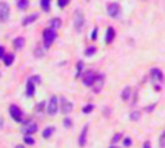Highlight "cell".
I'll use <instances>...</instances> for the list:
<instances>
[{
  "instance_id": "19",
  "label": "cell",
  "mask_w": 165,
  "mask_h": 148,
  "mask_svg": "<svg viewBox=\"0 0 165 148\" xmlns=\"http://www.w3.org/2000/svg\"><path fill=\"white\" fill-rule=\"evenodd\" d=\"M13 60H15V55H13V54H6V55L3 57L4 66H12V64H13Z\"/></svg>"
},
{
  "instance_id": "33",
  "label": "cell",
  "mask_w": 165,
  "mask_h": 148,
  "mask_svg": "<svg viewBox=\"0 0 165 148\" xmlns=\"http://www.w3.org/2000/svg\"><path fill=\"white\" fill-rule=\"evenodd\" d=\"M29 80L32 83H41V77H39V76H32Z\"/></svg>"
},
{
  "instance_id": "8",
  "label": "cell",
  "mask_w": 165,
  "mask_h": 148,
  "mask_svg": "<svg viewBox=\"0 0 165 148\" xmlns=\"http://www.w3.org/2000/svg\"><path fill=\"white\" fill-rule=\"evenodd\" d=\"M9 113H10V116H12L16 122H20V121H22V110L17 108L16 105H12V106L9 108Z\"/></svg>"
},
{
  "instance_id": "11",
  "label": "cell",
  "mask_w": 165,
  "mask_h": 148,
  "mask_svg": "<svg viewBox=\"0 0 165 148\" xmlns=\"http://www.w3.org/2000/svg\"><path fill=\"white\" fill-rule=\"evenodd\" d=\"M61 102H62V108H61V112H62L64 115L70 113V112L72 110V103H71V102H68L65 97L61 99Z\"/></svg>"
},
{
  "instance_id": "1",
  "label": "cell",
  "mask_w": 165,
  "mask_h": 148,
  "mask_svg": "<svg viewBox=\"0 0 165 148\" xmlns=\"http://www.w3.org/2000/svg\"><path fill=\"white\" fill-rule=\"evenodd\" d=\"M42 36H44V47H45V49H48L51 45H52V42L55 41L57 32H55V29H52V28H47V29H44Z\"/></svg>"
},
{
  "instance_id": "36",
  "label": "cell",
  "mask_w": 165,
  "mask_h": 148,
  "mask_svg": "<svg viewBox=\"0 0 165 148\" xmlns=\"http://www.w3.org/2000/svg\"><path fill=\"white\" fill-rule=\"evenodd\" d=\"M6 54H4V47H0V58H3Z\"/></svg>"
},
{
  "instance_id": "15",
  "label": "cell",
  "mask_w": 165,
  "mask_h": 148,
  "mask_svg": "<svg viewBox=\"0 0 165 148\" xmlns=\"http://www.w3.org/2000/svg\"><path fill=\"white\" fill-rule=\"evenodd\" d=\"M36 19H38V15H36V13H33V15H31V16H26V17H25V19L22 20V25H23V26H28L29 23L35 22Z\"/></svg>"
},
{
  "instance_id": "9",
  "label": "cell",
  "mask_w": 165,
  "mask_h": 148,
  "mask_svg": "<svg viewBox=\"0 0 165 148\" xmlns=\"http://www.w3.org/2000/svg\"><path fill=\"white\" fill-rule=\"evenodd\" d=\"M151 76H152L154 83H161L164 80V73H162L159 68H152V70H151Z\"/></svg>"
},
{
  "instance_id": "29",
  "label": "cell",
  "mask_w": 165,
  "mask_h": 148,
  "mask_svg": "<svg viewBox=\"0 0 165 148\" xmlns=\"http://www.w3.org/2000/svg\"><path fill=\"white\" fill-rule=\"evenodd\" d=\"M139 118H141V113L139 112H132L131 113V119L132 121H139Z\"/></svg>"
},
{
  "instance_id": "28",
  "label": "cell",
  "mask_w": 165,
  "mask_h": 148,
  "mask_svg": "<svg viewBox=\"0 0 165 148\" xmlns=\"http://www.w3.org/2000/svg\"><path fill=\"white\" fill-rule=\"evenodd\" d=\"M44 106H45V102H41V103L36 105L35 110H36V112H42V110H44Z\"/></svg>"
},
{
  "instance_id": "14",
  "label": "cell",
  "mask_w": 165,
  "mask_h": 148,
  "mask_svg": "<svg viewBox=\"0 0 165 148\" xmlns=\"http://www.w3.org/2000/svg\"><path fill=\"white\" fill-rule=\"evenodd\" d=\"M115 29L113 28H109L107 29V32H106V44H112L113 42V39H115Z\"/></svg>"
},
{
  "instance_id": "34",
  "label": "cell",
  "mask_w": 165,
  "mask_h": 148,
  "mask_svg": "<svg viewBox=\"0 0 165 148\" xmlns=\"http://www.w3.org/2000/svg\"><path fill=\"white\" fill-rule=\"evenodd\" d=\"M72 123H71V121H70V118H65L64 119V126H67V128H70Z\"/></svg>"
},
{
  "instance_id": "30",
  "label": "cell",
  "mask_w": 165,
  "mask_h": 148,
  "mask_svg": "<svg viewBox=\"0 0 165 148\" xmlns=\"http://www.w3.org/2000/svg\"><path fill=\"white\" fill-rule=\"evenodd\" d=\"M159 147L165 148V131H164V134L161 135V138H159Z\"/></svg>"
},
{
  "instance_id": "2",
  "label": "cell",
  "mask_w": 165,
  "mask_h": 148,
  "mask_svg": "<svg viewBox=\"0 0 165 148\" xmlns=\"http://www.w3.org/2000/svg\"><path fill=\"white\" fill-rule=\"evenodd\" d=\"M104 80H106V76H104L103 73H97V74H96V79H94V82H93V86H91L93 92H96V93L101 92V89H103V86H104Z\"/></svg>"
},
{
  "instance_id": "27",
  "label": "cell",
  "mask_w": 165,
  "mask_h": 148,
  "mask_svg": "<svg viewBox=\"0 0 165 148\" xmlns=\"http://www.w3.org/2000/svg\"><path fill=\"white\" fill-rule=\"evenodd\" d=\"M120 139H122V134H116L115 136L112 138V144H115L116 145V142H119Z\"/></svg>"
},
{
  "instance_id": "16",
  "label": "cell",
  "mask_w": 165,
  "mask_h": 148,
  "mask_svg": "<svg viewBox=\"0 0 165 148\" xmlns=\"http://www.w3.org/2000/svg\"><path fill=\"white\" fill-rule=\"evenodd\" d=\"M61 25H62V22H61V19H60V17H54V19H51L50 28H52V29H58Z\"/></svg>"
},
{
  "instance_id": "7",
  "label": "cell",
  "mask_w": 165,
  "mask_h": 148,
  "mask_svg": "<svg viewBox=\"0 0 165 148\" xmlns=\"http://www.w3.org/2000/svg\"><path fill=\"white\" fill-rule=\"evenodd\" d=\"M82 26H84V16H82L81 12H75V16H74V28H75V31H81Z\"/></svg>"
},
{
  "instance_id": "3",
  "label": "cell",
  "mask_w": 165,
  "mask_h": 148,
  "mask_svg": "<svg viewBox=\"0 0 165 148\" xmlns=\"http://www.w3.org/2000/svg\"><path fill=\"white\" fill-rule=\"evenodd\" d=\"M22 134H25V135H33L35 132L38 131V125L32 122V121H28V122H25L23 125H22Z\"/></svg>"
},
{
  "instance_id": "22",
  "label": "cell",
  "mask_w": 165,
  "mask_h": 148,
  "mask_svg": "<svg viewBox=\"0 0 165 148\" xmlns=\"http://www.w3.org/2000/svg\"><path fill=\"white\" fill-rule=\"evenodd\" d=\"M50 3L51 0H41V7H42V10H45V12H50Z\"/></svg>"
},
{
  "instance_id": "32",
  "label": "cell",
  "mask_w": 165,
  "mask_h": 148,
  "mask_svg": "<svg viewBox=\"0 0 165 148\" xmlns=\"http://www.w3.org/2000/svg\"><path fill=\"white\" fill-rule=\"evenodd\" d=\"M68 1L70 0H58V6L60 7H65L67 4H68Z\"/></svg>"
},
{
  "instance_id": "20",
  "label": "cell",
  "mask_w": 165,
  "mask_h": 148,
  "mask_svg": "<svg viewBox=\"0 0 165 148\" xmlns=\"http://www.w3.org/2000/svg\"><path fill=\"white\" fill-rule=\"evenodd\" d=\"M129 97H131V87L128 86V87H125V90L122 92V99H123V100H129Z\"/></svg>"
},
{
  "instance_id": "21",
  "label": "cell",
  "mask_w": 165,
  "mask_h": 148,
  "mask_svg": "<svg viewBox=\"0 0 165 148\" xmlns=\"http://www.w3.org/2000/svg\"><path fill=\"white\" fill-rule=\"evenodd\" d=\"M28 6H29V1H28V0H19V1H17V7H19L20 10L28 9Z\"/></svg>"
},
{
  "instance_id": "25",
  "label": "cell",
  "mask_w": 165,
  "mask_h": 148,
  "mask_svg": "<svg viewBox=\"0 0 165 148\" xmlns=\"http://www.w3.org/2000/svg\"><path fill=\"white\" fill-rule=\"evenodd\" d=\"M93 109H94L93 105H87V106H84L82 112H84V113H90V112H93Z\"/></svg>"
},
{
  "instance_id": "4",
  "label": "cell",
  "mask_w": 165,
  "mask_h": 148,
  "mask_svg": "<svg viewBox=\"0 0 165 148\" xmlns=\"http://www.w3.org/2000/svg\"><path fill=\"white\" fill-rule=\"evenodd\" d=\"M58 97L57 96H52L50 100V103H48V106H47V112H48V115H55L57 112H58Z\"/></svg>"
},
{
  "instance_id": "39",
  "label": "cell",
  "mask_w": 165,
  "mask_h": 148,
  "mask_svg": "<svg viewBox=\"0 0 165 148\" xmlns=\"http://www.w3.org/2000/svg\"><path fill=\"white\" fill-rule=\"evenodd\" d=\"M16 148H25V147H23V145H17Z\"/></svg>"
},
{
  "instance_id": "26",
  "label": "cell",
  "mask_w": 165,
  "mask_h": 148,
  "mask_svg": "<svg viewBox=\"0 0 165 148\" xmlns=\"http://www.w3.org/2000/svg\"><path fill=\"white\" fill-rule=\"evenodd\" d=\"M94 52H96V48L94 47H90V48H87V51H85V55L87 57H91V55H94Z\"/></svg>"
},
{
  "instance_id": "18",
  "label": "cell",
  "mask_w": 165,
  "mask_h": 148,
  "mask_svg": "<svg viewBox=\"0 0 165 148\" xmlns=\"http://www.w3.org/2000/svg\"><path fill=\"white\" fill-rule=\"evenodd\" d=\"M54 132H55V128H54V126H48V128H45V131L42 132V136H44L45 139H48L50 136L54 135Z\"/></svg>"
},
{
  "instance_id": "35",
  "label": "cell",
  "mask_w": 165,
  "mask_h": 148,
  "mask_svg": "<svg viewBox=\"0 0 165 148\" xmlns=\"http://www.w3.org/2000/svg\"><path fill=\"white\" fill-rule=\"evenodd\" d=\"M91 39L94 41V39H97V28H94V31L91 33Z\"/></svg>"
},
{
  "instance_id": "5",
  "label": "cell",
  "mask_w": 165,
  "mask_h": 148,
  "mask_svg": "<svg viewBox=\"0 0 165 148\" xmlns=\"http://www.w3.org/2000/svg\"><path fill=\"white\" fill-rule=\"evenodd\" d=\"M107 13H109V16L110 17H119L120 15V6L117 4V3H109L107 4Z\"/></svg>"
},
{
  "instance_id": "13",
  "label": "cell",
  "mask_w": 165,
  "mask_h": 148,
  "mask_svg": "<svg viewBox=\"0 0 165 148\" xmlns=\"http://www.w3.org/2000/svg\"><path fill=\"white\" fill-rule=\"evenodd\" d=\"M33 95H35V83L28 80V83H26V96L28 97H32Z\"/></svg>"
},
{
  "instance_id": "10",
  "label": "cell",
  "mask_w": 165,
  "mask_h": 148,
  "mask_svg": "<svg viewBox=\"0 0 165 148\" xmlns=\"http://www.w3.org/2000/svg\"><path fill=\"white\" fill-rule=\"evenodd\" d=\"M94 79H96V73H94V71H87V73L84 74V79H82L84 86L91 87V86H93V82H94Z\"/></svg>"
},
{
  "instance_id": "12",
  "label": "cell",
  "mask_w": 165,
  "mask_h": 148,
  "mask_svg": "<svg viewBox=\"0 0 165 148\" xmlns=\"http://www.w3.org/2000/svg\"><path fill=\"white\" fill-rule=\"evenodd\" d=\"M87 132H88V125H85V126L82 128L81 134H80V138H78V145H80V147H84L85 142H87Z\"/></svg>"
},
{
  "instance_id": "17",
  "label": "cell",
  "mask_w": 165,
  "mask_h": 148,
  "mask_svg": "<svg viewBox=\"0 0 165 148\" xmlns=\"http://www.w3.org/2000/svg\"><path fill=\"white\" fill-rule=\"evenodd\" d=\"M13 45H15V48L16 49H22L25 47V38H22V36H19L15 39V42H13Z\"/></svg>"
},
{
  "instance_id": "24",
  "label": "cell",
  "mask_w": 165,
  "mask_h": 148,
  "mask_svg": "<svg viewBox=\"0 0 165 148\" xmlns=\"http://www.w3.org/2000/svg\"><path fill=\"white\" fill-rule=\"evenodd\" d=\"M25 142H26L28 145H33V144H35V139H33L31 135H25Z\"/></svg>"
},
{
  "instance_id": "37",
  "label": "cell",
  "mask_w": 165,
  "mask_h": 148,
  "mask_svg": "<svg viewBox=\"0 0 165 148\" xmlns=\"http://www.w3.org/2000/svg\"><path fill=\"white\" fill-rule=\"evenodd\" d=\"M143 148H151V142H149V141H146V142L143 144Z\"/></svg>"
},
{
  "instance_id": "38",
  "label": "cell",
  "mask_w": 165,
  "mask_h": 148,
  "mask_svg": "<svg viewBox=\"0 0 165 148\" xmlns=\"http://www.w3.org/2000/svg\"><path fill=\"white\" fill-rule=\"evenodd\" d=\"M109 148H119V147H116L115 144H113V145H110V147H109Z\"/></svg>"
},
{
  "instance_id": "31",
  "label": "cell",
  "mask_w": 165,
  "mask_h": 148,
  "mask_svg": "<svg viewBox=\"0 0 165 148\" xmlns=\"http://www.w3.org/2000/svg\"><path fill=\"white\" fill-rule=\"evenodd\" d=\"M123 145H125V147H131V145H132V139H131V138H125V139H123Z\"/></svg>"
},
{
  "instance_id": "23",
  "label": "cell",
  "mask_w": 165,
  "mask_h": 148,
  "mask_svg": "<svg viewBox=\"0 0 165 148\" xmlns=\"http://www.w3.org/2000/svg\"><path fill=\"white\" fill-rule=\"evenodd\" d=\"M82 68H84V63H82V61H78V63H77V74H75L77 79L82 74Z\"/></svg>"
},
{
  "instance_id": "6",
  "label": "cell",
  "mask_w": 165,
  "mask_h": 148,
  "mask_svg": "<svg viewBox=\"0 0 165 148\" xmlns=\"http://www.w3.org/2000/svg\"><path fill=\"white\" fill-rule=\"evenodd\" d=\"M9 17V4L6 1H0V22H6Z\"/></svg>"
}]
</instances>
